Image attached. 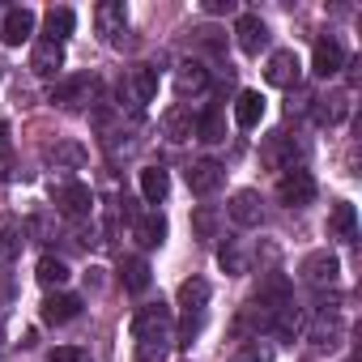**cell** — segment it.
<instances>
[{"label":"cell","instance_id":"25","mask_svg":"<svg viewBox=\"0 0 362 362\" xmlns=\"http://www.w3.org/2000/svg\"><path fill=\"white\" fill-rule=\"evenodd\" d=\"M86 90H90V77H73V81H64V86H56V94H52V103H60V107H81V98H86Z\"/></svg>","mask_w":362,"mask_h":362},{"label":"cell","instance_id":"24","mask_svg":"<svg viewBox=\"0 0 362 362\" xmlns=\"http://www.w3.org/2000/svg\"><path fill=\"white\" fill-rule=\"evenodd\" d=\"M132 90H136V107H141V103H153V98H158V69L136 64V69H132Z\"/></svg>","mask_w":362,"mask_h":362},{"label":"cell","instance_id":"19","mask_svg":"<svg viewBox=\"0 0 362 362\" xmlns=\"http://www.w3.org/2000/svg\"><path fill=\"white\" fill-rule=\"evenodd\" d=\"M192 128H197V119H192V111H188V107H170V111L162 115V132H166L170 141H188V136H192Z\"/></svg>","mask_w":362,"mask_h":362},{"label":"cell","instance_id":"32","mask_svg":"<svg viewBox=\"0 0 362 362\" xmlns=\"http://www.w3.org/2000/svg\"><path fill=\"white\" fill-rule=\"evenodd\" d=\"M230 0H205V13H230Z\"/></svg>","mask_w":362,"mask_h":362},{"label":"cell","instance_id":"23","mask_svg":"<svg viewBox=\"0 0 362 362\" xmlns=\"http://www.w3.org/2000/svg\"><path fill=\"white\" fill-rule=\"evenodd\" d=\"M197 141H205V145H218V141H226V119H222V111L214 107V111H205L201 119H197Z\"/></svg>","mask_w":362,"mask_h":362},{"label":"cell","instance_id":"20","mask_svg":"<svg viewBox=\"0 0 362 362\" xmlns=\"http://www.w3.org/2000/svg\"><path fill=\"white\" fill-rule=\"evenodd\" d=\"M73 26H77V13L73 9H47V18H43V30H47V39L52 43H64L69 35H73Z\"/></svg>","mask_w":362,"mask_h":362},{"label":"cell","instance_id":"33","mask_svg":"<svg viewBox=\"0 0 362 362\" xmlns=\"http://www.w3.org/2000/svg\"><path fill=\"white\" fill-rule=\"evenodd\" d=\"M9 145V128H5V119H0V149Z\"/></svg>","mask_w":362,"mask_h":362},{"label":"cell","instance_id":"7","mask_svg":"<svg viewBox=\"0 0 362 362\" xmlns=\"http://www.w3.org/2000/svg\"><path fill=\"white\" fill-rule=\"evenodd\" d=\"M39 315H43V324L60 328V324H69V320L81 315V298L77 294H47L43 307H39Z\"/></svg>","mask_w":362,"mask_h":362},{"label":"cell","instance_id":"9","mask_svg":"<svg viewBox=\"0 0 362 362\" xmlns=\"http://www.w3.org/2000/svg\"><path fill=\"white\" fill-rule=\"evenodd\" d=\"M341 69H345V47H341L337 39H320L315 52H311V73H315V77H332V73H341Z\"/></svg>","mask_w":362,"mask_h":362},{"label":"cell","instance_id":"18","mask_svg":"<svg viewBox=\"0 0 362 362\" xmlns=\"http://www.w3.org/2000/svg\"><path fill=\"white\" fill-rule=\"evenodd\" d=\"M166 192H170V175H166L162 166H145V170H141V197H145L149 205H162Z\"/></svg>","mask_w":362,"mask_h":362},{"label":"cell","instance_id":"13","mask_svg":"<svg viewBox=\"0 0 362 362\" xmlns=\"http://www.w3.org/2000/svg\"><path fill=\"white\" fill-rule=\"evenodd\" d=\"M226 214H230V222H235V226H260V197H256L252 188H243V192H235V197H230Z\"/></svg>","mask_w":362,"mask_h":362},{"label":"cell","instance_id":"1","mask_svg":"<svg viewBox=\"0 0 362 362\" xmlns=\"http://www.w3.org/2000/svg\"><path fill=\"white\" fill-rule=\"evenodd\" d=\"M132 337H136V362H162L166 337H170V307L162 298L145 303L132 315Z\"/></svg>","mask_w":362,"mask_h":362},{"label":"cell","instance_id":"3","mask_svg":"<svg viewBox=\"0 0 362 362\" xmlns=\"http://www.w3.org/2000/svg\"><path fill=\"white\" fill-rule=\"evenodd\" d=\"M277 197H281V205H290V209L311 205V201H315V179H311V170L290 166V170L277 179Z\"/></svg>","mask_w":362,"mask_h":362},{"label":"cell","instance_id":"31","mask_svg":"<svg viewBox=\"0 0 362 362\" xmlns=\"http://www.w3.org/2000/svg\"><path fill=\"white\" fill-rule=\"evenodd\" d=\"M52 362H86V349L81 345H60V349H52Z\"/></svg>","mask_w":362,"mask_h":362},{"label":"cell","instance_id":"6","mask_svg":"<svg viewBox=\"0 0 362 362\" xmlns=\"http://www.w3.org/2000/svg\"><path fill=\"white\" fill-rule=\"evenodd\" d=\"M235 35H239V52L243 56H260V47L269 43V26L260 22V13H239Z\"/></svg>","mask_w":362,"mask_h":362},{"label":"cell","instance_id":"26","mask_svg":"<svg viewBox=\"0 0 362 362\" xmlns=\"http://www.w3.org/2000/svg\"><path fill=\"white\" fill-rule=\"evenodd\" d=\"M35 277H39L43 286H64V281H69V264H64V260H56V256H43Z\"/></svg>","mask_w":362,"mask_h":362},{"label":"cell","instance_id":"8","mask_svg":"<svg viewBox=\"0 0 362 362\" xmlns=\"http://www.w3.org/2000/svg\"><path fill=\"white\" fill-rule=\"evenodd\" d=\"M94 26H98V35L107 43H115L124 35V26H128V9L119 5V0H103V5L94 9Z\"/></svg>","mask_w":362,"mask_h":362},{"label":"cell","instance_id":"5","mask_svg":"<svg viewBox=\"0 0 362 362\" xmlns=\"http://www.w3.org/2000/svg\"><path fill=\"white\" fill-rule=\"evenodd\" d=\"M298 73H303L298 56H294L290 47H281V52H273V56H269L264 81H269V86H277V90H294V86H298Z\"/></svg>","mask_w":362,"mask_h":362},{"label":"cell","instance_id":"21","mask_svg":"<svg viewBox=\"0 0 362 362\" xmlns=\"http://www.w3.org/2000/svg\"><path fill=\"white\" fill-rule=\"evenodd\" d=\"M136 243H141V247H162V243H166V218H162V214L136 218Z\"/></svg>","mask_w":362,"mask_h":362},{"label":"cell","instance_id":"16","mask_svg":"<svg viewBox=\"0 0 362 362\" xmlns=\"http://www.w3.org/2000/svg\"><path fill=\"white\" fill-rule=\"evenodd\" d=\"M264 119V94L260 90H243L239 103H235V124L239 128H256Z\"/></svg>","mask_w":362,"mask_h":362},{"label":"cell","instance_id":"2","mask_svg":"<svg viewBox=\"0 0 362 362\" xmlns=\"http://www.w3.org/2000/svg\"><path fill=\"white\" fill-rule=\"evenodd\" d=\"M205 303H209V281L205 277H188L179 286V307H184V324H179V341L175 345H188L201 328V315H205Z\"/></svg>","mask_w":362,"mask_h":362},{"label":"cell","instance_id":"22","mask_svg":"<svg viewBox=\"0 0 362 362\" xmlns=\"http://www.w3.org/2000/svg\"><path fill=\"white\" fill-rule=\"evenodd\" d=\"M119 281H124V290L145 294V290H149V264H145L141 256H128V260H124V269H119Z\"/></svg>","mask_w":362,"mask_h":362},{"label":"cell","instance_id":"11","mask_svg":"<svg viewBox=\"0 0 362 362\" xmlns=\"http://www.w3.org/2000/svg\"><path fill=\"white\" fill-rule=\"evenodd\" d=\"M90 205H94V197L86 184H60L56 188V209L64 218H81V214H90Z\"/></svg>","mask_w":362,"mask_h":362},{"label":"cell","instance_id":"15","mask_svg":"<svg viewBox=\"0 0 362 362\" xmlns=\"http://www.w3.org/2000/svg\"><path fill=\"white\" fill-rule=\"evenodd\" d=\"M60 64H64V43H52V39L35 43V52H30V69H35L39 77H52Z\"/></svg>","mask_w":362,"mask_h":362},{"label":"cell","instance_id":"4","mask_svg":"<svg viewBox=\"0 0 362 362\" xmlns=\"http://www.w3.org/2000/svg\"><path fill=\"white\" fill-rule=\"evenodd\" d=\"M30 35H35V9L18 5L0 18V43L5 47H22V43H30Z\"/></svg>","mask_w":362,"mask_h":362},{"label":"cell","instance_id":"30","mask_svg":"<svg viewBox=\"0 0 362 362\" xmlns=\"http://www.w3.org/2000/svg\"><path fill=\"white\" fill-rule=\"evenodd\" d=\"M218 260H222V269H226V273H243V269H247L243 252H235V247H222V256H218Z\"/></svg>","mask_w":362,"mask_h":362},{"label":"cell","instance_id":"28","mask_svg":"<svg viewBox=\"0 0 362 362\" xmlns=\"http://www.w3.org/2000/svg\"><path fill=\"white\" fill-rule=\"evenodd\" d=\"M18 247H22V239H18L9 226H0V264H9V260L18 256Z\"/></svg>","mask_w":362,"mask_h":362},{"label":"cell","instance_id":"17","mask_svg":"<svg viewBox=\"0 0 362 362\" xmlns=\"http://www.w3.org/2000/svg\"><path fill=\"white\" fill-rule=\"evenodd\" d=\"M354 230H358L354 205H349V201H337V205L328 209V239H354Z\"/></svg>","mask_w":362,"mask_h":362},{"label":"cell","instance_id":"29","mask_svg":"<svg viewBox=\"0 0 362 362\" xmlns=\"http://www.w3.org/2000/svg\"><path fill=\"white\" fill-rule=\"evenodd\" d=\"M320 103H328V107L320 111V115H324L328 124H337V119L345 115V94H332V98H320Z\"/></svg>","mask_w":362,"mask_h":362},{"label":"cell","instance_id":"12","mask_svg":"<svg viewBox=\"0 0 362 362\" xmlns=\"http://www.w3.org/2000/svg\"><path fill=\"white\" fill-rule=\"evenodd\" d=\"M337 273H341V264H337L332 252H311V256L303 260V277H307L311 286H332Z\"/></svg>","mask_w":362,"mask_h":362},{"label":"cell","instance_id":"14","mask_svg":"<svg viewBox=\"0 0 362 362\" xmlns=\"http://www.w3.org/2000/svg\"><path fill=\"white\" fill-rule=\"evenodd\" d=\"M175 90L184 94V98L209 90V69H205L201 60H184V64H179V73H175Z\"/></svg>","mask_w":362,"mask_h":362},{"label":"cell","instance_id":"27","mask_svg":"<svg viewBox=\"0 0 362 362\" xmlns=\"http://www.w3.org/2000/svg\"><path fill=\"white\" fill-rule=\"evenodd\" d=\"M192 230H197V239H214L218 235V214L209 205H197L192 209Z\"/></svg>","mask_w":362,"mask_h":362},{"label":"cell","instance_id":"10","mask_svg":"<svg viewBox=\"0 0 362 362\" xmlns=\"http://www.w3.org/2000/svg\"><path fill=\"white\" fill-rule=\"evenodd\" d=\"M188 188H192V197H214L218 188H222V166L218 162H192L188 166Z\"/></svg>","mask_w":362,"mask_h":362}]
</instances>
